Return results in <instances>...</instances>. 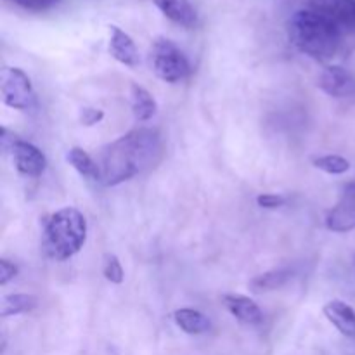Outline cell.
I'll return each mask as SVG.
<instances>
[{
	"label": "cell",
	"mask_w": 355,
	"mask_h": 355,
	"mask_svg": "<svg viewBox=\"0 0 355 355\" xmlns=\"http://www.w3.org/2000/svg\"><path fill=\"white\" fill-rule=\"evenodd\" d=\"M162 137L156 130L137 128L128 132L101 153V182L118 186L155 166L162 159Z\"/></svg>",
	"instance_id": "6da1fadb"
},
{
	"label": "cell",
	"mask_w": 355,
	"mask_h": 355,
	"mask_svg": "<svg viewBox=\"0 0 355 355\" xmlns=\"http://www.w3.org/2000/svg\"><path fill=\"white\" fill-rule=\"evenodd\" d=\"M290 40L309 58L326 61L338 52L343 31L333 21L312 9H300L288 23Z\"/></svg>",
	"instance_id": "7a4b0ae2"
},
{
	"label": "cell",
	"mask_w": 355,
	"mask_h": 355,
	"mask_svg": "<svg viewBox=\"0 0 355 355\" xmlns=\"http://www.w3.org/2000/svg\"><path fill=\"white\" fill-rule=\"evenodd\" d=\"M87 239V220L73 207L61 208L45 224V248L55 260H68L82 250Z\"/></svg>",
	"instance_id": "3957f363"
},
{
	"label": "cell",
	"mask_w": 355,
	"mask_h": 355,
	"mask_svg": "<svg viewBox=\"0 0 355 355\" xmlns=\"http://www.w3.org/2000/svg\"><path fill=\"white\" fill-rule=\"evenodd\" d=\"M151 64L156 76L166 83L180 82L191 73V64L186 54L168 38H158L153 44Z\"/></svg>",
	"instance_id": "277c9868"
},
{
	"label": "cell",
	"mask_w": 355,
	"mask_h": 355,
	"mask_svg": "<svg viewBox=\"0 0 355 355\" xmlns=\"http://www.w3.org/2000/svg\"><path fill=\"white\" fill-rule=\"evenodd\" d=\"M0 90H2L3 103L17 111H30L37 106V94H35L31 80L23 69L6 66L0 73Z\"/></svg>",
	"instance_id": "5b68a950"
},
{
	"label": "cell",
	"mask_w": 355,
	"mask_h": 355,
	"mask_svg": "<svg viewBox=\"0 0 355 355\" xmlns=\"http://www.w3.org/2000/svg\"><path fill=\"white\" fill-rule=\"evenodd\" d=\"M309 9L322 14L342 31H355V0H307Z\"/></svg>",
	"instance_id": "8992f818"
},
{
	"label": "cell",
	"mask_w": 355,
	"mask_h": 355,
	"mask_svg": "<svg viewBox=\"0 0 355 355\" xmlns=\"http://www.w3.org/2000/svg\"><path fill=\"white\" fill-rule=\"evenodd\" d=\"M326 227L333 232H350L355 229V182L347 184L338 203L328 211Z\"/></svg>",
	"instance_id": "52a82bcc"
},
{
	"label": "cell",
	"mask_w": 355,
	"mask_h": 355,
	"mask_svg": "<svg viewBox=\"0 0 355 355\" xmlns=\"http://www.w3.org/2000/svg\"><path fill=\"white\" fill-rule=\"evenodd\" d=\"M10 155H12L14 166L17 168V172L23 173L26 177H40L45 172V166H47V158H45L44 153L33 146L31 142L21 141L16 139V142L12 144V148L9 149Z\"/></svg>",
	"instance_id": "ba28073f"
},
{
	"label": "cell",
	"mask_w": 355,
	"mask_h": 355,
	"mask_svg": "<svg viewBox=\"0 0 355 355\" xmlns=\"http://www.w3.org/2000/svg\"><path fill=\"white\" fill-rule=\"evenodd\" d=\"M319 87L331 97L354 96L355 76L342 66H328L319 76Z\"/></svg>",
	"instance_id": "9c48e42d"
},
{
	"label": "cell",
	"mask_w": 355,
	"mask_h": 355,
	"mask_svg": "<svg viewBox=\"0 0 355 355\" xmlns=\"http://www.w3.org/2000/svg\"><path fill=\"white\" fill-rule=\"evenodd\" d=\"M110 52L121 64L130 66V68L139 64V52L134 40L127 31H123L116 24H110Z\"/></svg>",
	"instance_id": "30bf717a"
},
{
	"label": "cell",
	"mask_w": 355,
	"mask_h": 355,
	"mask_svg": "<svg viewBox=\"0 0 355 355\" xmlns=\"http://www.w3.org/2000/svg\"><path fill=\"white\" fill-rule=\"evenodd\" d=\"M165 17L184 28H193L198 23V14L191 0H153Z\"/></svg>",
	"instance_id": "8fae6325"
},
{
	"label": "cell",
	"mask_w": 355,
	"mask_h": 355,
	"mask_svg": "<svg viewBox=\"0 0 355 355\" xmlns=\"http://www.w3.org/2000/svg\"><path fill=\"white\" fill-rule=\"evenodd\" d=\"M328 321L347 338H355V311L342 300H331L324 305Z\"/></svg>",
	"instance_id": "7c38bea8"
},
{
	"label": "cell",
	"mask_w": 355,
	"mask_h": 355,
	"mask_svg": "<svg viewBox=\"0 0 355 355\" xmlns=\"http://www.w3.org/2000/svg\"><path fill=\"white\" fill-rule=\"evenodd\" d=\"M222 302H224L225 309H227L238 321L245 322V324H260V322H262V311H260L259 305L253 300H250L248 297H243V295H224Z\"/></svg>",
	"instance_id": "4fadbf2b"
},
{
	"label": "cell",
	"mask_w": 355,
	"mask_h": 355,
	"mask_svg": "<svg viewBox=\"0 0 355 355\" xmlns=\"http://www.w3.org/2000/svg\"><path fill=\"white\" fill-rule=\"evenodd\" d=\"M173 321L187 335H203L210 329V321L194 309H179L173 312Z\"/></svg>",
	"instance_id": "5bb4252c"
},
{
	"label": "cell",
	"mask_w": 355,
	"mask_h": 355,
	"mask_svg": "<svg viewBox=\"0 0 355 355\" xmlns=\"http://www.w3.org/2000/svg\"><path fill=\"white\" fill-rule=\"evenodd\" d=\"M130 96H132V111H134V116L137 121H148L151 120L156 114V101L144 87L137 85V83H132L130 87Z\"/></svg>",
	"instance_id": "9a60e30c"
},
{
	"label": "cell",
	"mask_w": 355,
	"mask_h": 355,
	"mask_svg": "<svg viewBox=\"0 0 355 355\" xmlns=\"http://www.w3.org/2000/svg\"><path fill=\"white\" fill-rule=\"evenodd\" d=\"M69 165L76 170L82 177H85L87 180H94V182H101V170L99 163H96L92 159V156L87 151H83L82 148H71L66 155Z\"/></svg>",
	"instance_id": "2e32d148"
},
{
	"label": "cell",
	"mask_w": 355,
	"mask_h": 355,
	"mask_svg": "<svg viewBox=\"0 0 355 355\" xmlns=\"http://www.w3.org/2000/svg\"><path fill=\"white\" fill-rule=\"evenodd\" d=\"M290 269H274L269 272H263L260 276H255L250 281V290L253 293H266V291H274L277 288L284 286L291 279Z\"/></svg>",
	"instance_id": "e0dca14e"
},
{
	"label": "cell",
	"mask_w": 355,
	"mask_h": 355,
	"mask_svg": "<svg viewBox=\"0 0 355 355\" xmlns=\"http://www.w3.org/2000/svg\"><path fill=\"white\" fill-rule=\"evenodd\" d=\"M37 297L28 293H14L6 295L0 300V315L2 318H10V315H19L24 312H30L37 307Z\"/></svg>",
	"instance_id": "ac0fdd59"
},
{
	"label": "cell",
	"mask_w": 355,
	"mask_h": 355,
	"mask_svg": "<svg viewBox=\"0 0 355 355\" xmlns=\"http://www.w3.org/2000/svg\"><path fill=\"white\" fill-rule=\"evenodd\" d=\"M314 166L315 168L322 170V172L331 173V175H342V173L349 172L350 163L349 159H345L343 156L326 155V156H319V158H315Z\"/></svg>",
	"instance_id": "d6986e66"
},
{
	"label": "cell",
	"mask_w": 355,
	"mask_h": 355,
	"mask_svg": "<svg viewBox=\"0 0 355 355\" xmlns=\"http://www.w3.org/2000/svg\"><path fill=\"white\" fill-rule=\"evenodd\" d=\"M103 274L110 283L113 284H121L125 279L123 267H121L120 260L116 255H106L104 257V266H103Z\"/></svg>",
	"instance_id": "ffe728a7"
},
{
	"label": "cell",
	"mask_w": 355,
	"mask_h": 355,
	"mask_svg": "<svg viewBox=\"0 0 355 355\" xmlns=\"http://www.w3.org/2000/svg\"><path fill=\"white\" fill-rule=\"evenodd\" d=\"M17 9L28 10V12H44V10L52 9L58 6L61 0H3Z\"/></svg>",
	"instance_id": "44dd1931"
},
{
	"label": "cell",
	"mask_w": 355,
	"mask_h": 355,
	"mask_svg": "<svg viewBox=\"0 0 355 355\" xmlns=\"http://www.w3.org/2000/svg\"><path fill=\"white\" fill-rule=\"evenodd\" d=\"M104 118V111L99 107H82L80 110V123L85 127H92V125L99 123Z\"/></svg>",
	"instance_id": "7402d4cb"
},
{
	"label": "cell",
	"mask_w": 355,
	"mask_h": 355,
	"mask_svg": "<svg viewBox=\"0 0 355 355\" xmlns=\"http://www.w3.org/2000/svg\"><path fill=\"white\" fill-rule=\"evenodd\" d=\"M286 203V200H284L283 196H279V194H260L259 198H257V205H259L260 208H266V210H276V208H281L283 205Z\"/></svg>",
	"instance_id": "603a6c76"
},
{
	"label": "cell",
	"mask_w": 355,
	"mask_h": 355,
	"mask_svg": "<svg viewBox=\"0 0 355 355\" xmlns=\"http://www.w3.org/2000/svg\"><path fill=\"white\" fill-rule=\"evenodd\" d=\"M16 276H17V267L14 266L12 262H9V260L6 259L0 260V284L3 286V284H7Z\"/></svg>",
	"instance_id": "cb8c5ba5"
}]
</instances>
